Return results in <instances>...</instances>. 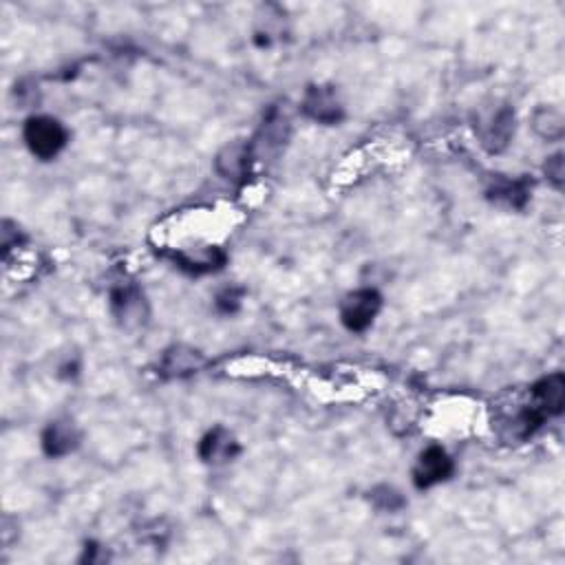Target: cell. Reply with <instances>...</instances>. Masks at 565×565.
Listing matches in <instances>:
<instances>
[{"label":"cell","instance_id":"6da1fadb","mask_svg":"<svg viewBox=\"0 0 565 565\" xmlns=\"http://www.w3.org/2000/svg\"><path fill=\"white\" fill-rule=\"evenodd\" d=\"M473 129L486 153L490 155L504 153L515 137V129H517L515 109L510 104H501L490 111L477 113Z\"/></svg>","mask_w":565,"mask_h":565},{"label":"cell","instance_id":"7a4b0ae2","mask_svg":"<svg viewBox=\"0 0 565 565\" xmlns=\"http://www.w3.org/2000/svg\"><path fill=\"white\" fill-rule=\"evenodd\" d=\"M23 137L29 153L40 159V162L56 159L69 144V131L65 129V124L51 115L29 117L25 122Z\"/></svg>","mask_w":565,"mask_h":565},{"label":"cell","instance_id":"3957f363","mask_svg":"<svg viewBox=\"0 0 565 565\" xmlns=\"http://www.w3.org/2000/svg\"><path fill=\"white\" fill-rule=\"evenodd\" d=\"M382 309V296L373 287H360V290L349 292L343 303H340V323L354 334H362L376 321Z\"/></svg>","mask_w":565,"mask_h":565},{"label":"cell","instance_id":"277c9868","mask_svg":"<svg viewBox=\"0 0 565 565\" xmlns=\"http://www.w3.org/2000/svg\"><path fill=\"white\" fill-rule=\"evenodd\" d=\"M301 109L309 120L325 126H336L345 120V106L332 84H312L305 91Z\"/></svg>","mask_w":565,"mask_h":565},{"label":"cell","instance_id":"5b68a950","mask_svg":"<svg viewBox=\"0 0 565 565\" xmlns=\"http://www.w3.org/2000/svg\"><path fill=\"white\" fill-rule=\"evenodd\" d=\"M455 471V464L451 460V455L446 453L442 446H429L418 455V462H415L413 468V484L415 488L426 490L433 488L437 484H442L449 479Z\"/></svg>","mask_w":565,"mask_h":565},{"label":"cell","instance_id":"8992f818","mask_svg":"<svg viewBox=\"0 0 565 565\" xmlns=\"http://www.w3.org/2000/svg\"><path fill=\"white\" fill-rule=\"evenodd\" d=\"M254 159H257V155H254L252 144L237 140L226 144L217 153L215 168L223 179L232 181V184H243V181L250 177Z\"/></svg>","mask_w":565,"mask_h":565},{"label":"cell","instance_id":"52a82bcc","mask_svg":"<svg viewBox=\"0 0 565 565\" xmlns=\"http://www.w3.org/2000/svg\"><path fill=\"white\" fill-rule=\"evenodd\" d=\"M111 312L124 327H137L146 321L148 307L140 287L131 283L117 285L111 290Z\"/></svg>","mask_w":565,"mask_h":565},{"label":"cell","instance_id":"ba28073f","mask_svg":"<svg viewBox=\"0 0 565 565\" xmlns=\"http://www.w3.org/2000/svg\"><path fill=\"white\" fill-rule=\"evenodd\" d=\"M80 442H82V431L78 429V424L71 418H60L45 426L40 444L47 457L58 460V457H67L76 451Z\"/></svg>","mask_w":565,"mask_h":565},{"label":"cell","instance_id":"9c48e42d","mask_svg":"<svg viewBox=\"0 0 565 565\" xmlns=\"http://www.w3.org/2000/svg\"><path fill=\"white\" fill-rule=\"evenodd\" d=\"M530 404L543 418H557L565 407V378L563 373H552V376L541 378L530 387Z\"/></svg>","mask_w":565,"mask_h":565},{"label":"cell","instance_id":"30bf717a","mask_svg":"<svg viewBox=\"0 0 565 565\" xmlns=\"http://www.w3.org/2000/svg\"><path fill=\"white\" fill-rule=\"evenodd\" d=\"M197 453H199V460L204 464L219 466V464L232 462L234 457L241 453V444L228 429H223V426H215V429H210L204 437H201Z\"/></svg>","mask_w":565,"mask_h":565},{"label":"cell","instance_id":"8fae6325","mask_svg":"<svg viewBox=\"0 0 565 565\" xmlns=\"http://www.w3.org/2000/svg\"><path fill=\"white\" fill-rule=\"evenodd\" d=\"M177 263L179 270H184L190 276H204L221 270L228 263V254L215 245L208 248H195V250H181L170 254Z\"/></svg>","mask_w":565,"mask_h":565},{"label":"cell","instance_id":"7c38bea8","mask_svg":"<svg viewBox=\"0 0 565 565\" xmlns=\"http://www.w3.org/2000/svg\"><path fill=\"white\" fill-rule=\"evenodd\" d=\"M204 365L206 358L201 351L186 345H175L166 351L162 362H159V373L164 378H186L190 373L204 369Z\"/></svg>","mask_w":565,"mask_h":565},{"label":"cell","instance_id":"4fadbf2b","mask_svg":"<svg viewBox=\"0 0 565 565\" xmlns=\"http://www.w3.org/2000/svg\"><path fill=\"white\" fill-rule=\"evenodd\" d=\"M532 184L528 179H499L488 188V199L493 204L506 206L510 210H524L530 201Z\"/></svg>","mask_w":565,"mask_h":565},{"label":"cell","instance_id":"5bb4252c","mask_svg":"<svg viewBox=\"0 0 565 565\" xmlns=\"http://www.w3.org/2000/svg\"><path fill=\"white\" fill-rule=\"evenodd\" d=\"M287 137H290V117H287L279 106H272L270 113L265 115L263 126L254 144L263 142L265 151H270V148H281L287 142Z\"/></svg>","mask_w":565,"mask_h":565},{"label":"cell","instance_id":"9a60e30c","mask_svg":"<svg viewBox=\"0 0 565 565\" xmlns=\"http://www.w3.org/2000/svg\"><path fill=\"white\" fill-rule=\"evenodd\" d=\"M532 129L546 142H559L565 135V117L557 106L541 104L532 115Z\"/></svg>","mask_w":565,"mask_h":565},{"label":"cell","instance_id":"2e32d148","mask_svg":"<svg viewBox=\"0 0 565 565\" xmlns=\"http://www.w3.org/2000/svg\"><path fill=\"white\" fill-rule=\"evenodd\" d=\"M369 495H371L373 504H376V508L385 510V513H396V510H400L404 504H407V501H404V497L398 493V490L391 488V486L373 488Z\"/></svg>","mask_w":565,"mask_h":565},{"label":"cell","instance_id":"e0dca14e","mask_svg":"<svg viewBox=\"0 0 565 565\" xmlns=\"http://www.w3.org/2000/svg\"><path fill=\"white\" fill-rule=\"evenodd\" d=\"M243 294L245 292L241 290V287H223L215 298V305L221 314H237L241 309Z\"/></svg>","mask_w":565,"mask_h":565},{"label":"cell","instance_id":"ac0fdd59","mask_svg":"<svg viewBox=\"0 0 565 565\" xmlns=\"http://www.w3.org/2000/svg\"><path fill=\"white\" fill-rule=\"evenodd\" d=\"M543 173H546L548 181L554 188H561L563 186V177H565V166H563V155L557 153L548 157L546 166H543Z\"/></svg>","mask_w":565,"mask_h":565}]
</instances>
